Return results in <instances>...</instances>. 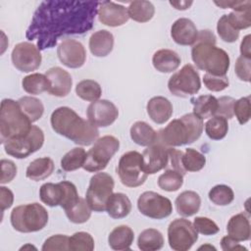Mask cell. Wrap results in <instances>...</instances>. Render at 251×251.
Here are the masks:
<instances>
[{
	"label": "cell",
	"instance_id": "25",
	"mask_svg": "<svg viewBox=\"0 0 251 251\" xmlns=\"http://www.w3.org/2000/svg\"><path fill=\"white\" fill-rule=\"evenodd\" d=\"M226 231L229 236L237 241H247L251 236L249 218L245 213H238L232 216L227 225Z\"/></svg>",
	"mask_w": 251,
	"mask_h": 251
},
{
	"label": "cell",
	"instance_id": "36",
	"mask_svg": "<svg viewBox=\"0 0 251 251\" xmlns=\"http://www.w3.org/2000/svg\"><path fill=\"white\" fill-rule=\"evenodd\" d=\"M18 103L31 123L38 121L44 113V106L42 102L35 97L24 96L18 100Z\"/></svg>",
	"mask_w": 251,
	"mask_h": 251
},
{
	"label": "cell",
	"instance_id": "53",
	"mask_svg": "<svg viewBox=\"0 0 251 251\" xmlns=\"http://www.w3.org/2000/svg\"><path fill=\"white\" fill-rule=\"evenodd\" d=\"M0 165H1L0 182L2 184L11 182L17 176V171H18L17 166L15 165V163L13 161L6 160V159H2L0 161Z\"/></svg>",
	"mask_w": 251,
	"mask_h": 251
},
{
	"label": "cell",
	"instance_id": "7",
	"mask_svg": "<svg viewBox=\"0 0 251 251\" xmlns=\"http://www.w3.org/2000/svg\"><path fill=\"white\" fill-rule=\"evenodd\" d=\"M120 148V141L113 135H104L98 138L86 152L82 168L89 173L103 171Z\"/></svg>",
	"mask_w": 251,
	"mask_h": 251
},
{
	"label": "cell",
	"instance_id": "12",
	"mask_svg": "<svg viewBox=\"0 0 251 251\" xmlns=\"http://www.w3.org/2000/svg\"><path fill=\"white\" fill-rule=\"evenodd\" d=\"M198 240L193 224L183 218L174 220L168 226V241L175 251H187Z\"/></svg>",
	"mask_w": 251,
	"mask_h": 251
},
{
	"label": "cell",
	"instance_id": "34",
	"mask_svg": "<svg viewBox=\"0 0 251 251\" xmlns=\"http://www.w3.org/2000/svg\"><path fill=\"white\" fill-rule=\"evenodd\" d=\"M22 86L26 93L37 95L49 90L50 81L45 75L34 73L23 78Z\"/></svg>",
	"mask_w": 251,
	"mask_h": 251
},
{
	"label": "cell",
	"instance_id": "28",
	"mask_svg": "<svg viewBox=\"0 0 251 251\" xmlns=\"http://www.w3.org/2000/svg\"><path fill=\"white\" fill-rule=\"evenodd\" d=\"M54 169H55V165L51 158L49 157L37 158L32 162H30V164L27 166L25 171V176L27 178L31 180L39 181L49 177L54 172Z\"/></svg>",
	"mask_w": 251,
	"mask_h": 251
},
{
	"label": "cell",
	"instance_id": "42",
	"mask_svg": "<svg viewBox=\"0 0 251 251\" xmlns=\"http://www.w3.org/2000/svg\"><path fill=\"white\" fill-rule=\"evenodd\" d=\"M209 199L218 206L229 205L234 199L233 190L226 184H218L209 191Z\"/></svg>",
	"mask_w": 251,
	"mask_h": 251
},
{
	"label": "cell",
	"instance_id": "1",
	"mask_svg": "<svg viewBox=\"0 0 251 251\" xmlns=\"http://www.w3.org/2000/svg\"><path fill=\"white\" fill-rule=\"evenodd\" d=\"M99 1H42L35 10L25 36L39 50L54 47L66 35L84 34L94 25Z\"/></svg>",
	"mask_w": 251,
	"mask_h": 251
},
{
	"label": "cell",
	"instance_id": "21",
	"mask_svg": "<svg viewBox=\"0 0 251 251\" xmlns=\"http://www.w3.org/2000/svg\"><path fill=\"white\" fill-rule=\"evenodd\" d=\"M149 118L158 125H163L170 120L173 115V105L169 99L163 96L152 97L146 105Z\"/></svg>",
	"mask_w": 251,
	"mask_h": 251
},
{
	"label": "cell",
	"instance_id": "15",
	"mask_svg": "<svg viewBox=\"0 0 251 251\" xmlns=\"http://www.w3.org/2000/svg\"><path fill=\"white\" fill-rule=\"evenodd\" d=\"M88 121L96 127H106L115 123L119 117L116 105L106 99L91 102L86 110Z\"/></svg>",
	"mask_w": 251,
	"mask_h": 251
},
{
	"label": "cell",
	"instance_id": "57",
	"mask_svg": "<svg viewBox=\"0 0 251 251\" xmlns=\"http://www.w3.org/2000/svg\"><path fill=\"white\" fill-rule=\"evenodd\" d=\"M221 247L224 251H236V250H244L247 251V248L243 245L239 244V241L235 240L229 235H226L221 240Z\"/></svg>",
	"mask_w": 251,
	"mask_h": 251
},
{
	"label": "cell",
	"instance_id": "45",
	"mask_svg": "<svg viewBox=\"0 0 251 251\" xmlns=\"http://www.w3.org/2000/svg\"><path fill=\"white\" fill-rule=\"evenodd\" d=\"M217 32L220 38L227 43L235 42L239 37V31L234 29L227 21L226 15H223L217 24Z\"/></svg>",
	"mask_w": 251,
	"mask_h": 251
},
{
	"label": "cell",
	"instance_id": "47",
	"mask_svg": "<svg viewBox=\"0 0 251 251\" xmlns=\"http://www.w3.org/2000/svg\"><path fill=\"white\" fill-rule=\"evenodd\" d=\"M193 226L198 233L203 235H214L220 230L218 225L207 217H196L193 221Z\"/></svg>",
	"mask_w": 251,
	"mask_h": 251
},
{
	"label": "cell",
	"instance_id": "38",
	"mask_svg": "<svg viewBox=\"0 0 251 251\" xmlns=\"http://www.w3.org/2000/svg\"><path fill=\"white\" fill-rule=\"evenodd\" d=\"M228 131L227 120L221 116H213L205 124V132L213 140H221Z\"/></svg>",
	"mask_w": 251,
	"mask_h": 251
},
{
	"label": "cell",
	"instance_id": "55",
	"mask_svg": "<svg viewBox=\"0 0 251 251\" xmlns=\"http://www.w3.org/2000/svg\"><path fill=\"white\" fill-rule=\"evenodd\" d=\"M217 6L226 9L230 8L233 11H243L246 9L251 8V1L246 0V1H215L214 2Z\"/></svg>",
	"mask_w": 251,
	"mask_h": 251
},
{
	"label": "cell",
	"instance_id": "23",
	"mask_svg": "<svg viewBox=\"0 0 251 251\" xmlns=\"http://www.w3.org/2000/svg\"><path fill=\"white\" fill-rule=\"evenodd\" d=\"M181 63L178 54L171 49L157 50L152 57V64L155 70L160 73L168 74L176 71Z\"/></svg>",
	"mask_w": 251,
	"mask_h": 251
},
{
	"label": "cell",
	"instance_id": "59",
	"mask_svg": "<svg viewBox=\"0 0 251 251\" xmlns=\"http://www.w3.org/2000/svg\"><path fill=\"white\" fill-rule=\"evenodd\" d=\"M170 4L173 7H175V9L183 11V10H187L193 4V2L192 1H170Z\"/></svg>",
	"mask_w": 251,
	"mask_h": 251
},
{
	"label": "cell",
	"instance_id": "8",
	"mask_svg": "<svg viewBox=\"0 0 251 251\" xmlns=\"http://www.w3.org/2000/svg\"><path fill=\"white\" fill-rule=\"evenodd\" d=\"M117 173L121 182L132 188L142 185L148 176L142 169V155L137 151H128L122 155Z\"/></svg>",
	"mask_w": 251,
	"mask_h": 251
},
{
	"label": "cell",
	"instance_id": "17",
	"mask_svg": "<svg viewBox=\"0 0 251 251\" xmlns=\"http://www.w3.org/2000/svg\"><path fill=\"white\" fill-rule=\"evenodd\" d=\"M141 155L142 169L147 175H154L169 164V147L160 142L148 146Z\"/></svg>",
	"mask_w": 251,
	"mask_h": 251
},
{
	"label": "cell",
	"instance_id": "43",
	"mask_svg": "<svg viewBox=\"0 0 251 251\" xmlns=\"http://www.w3.org/2000/svg\"><path fill=\"white\" fill-rule=\"evenodd\" d=\"M94 249V239L92 235L85 231H77L69 238V250L72 251H92Z\"/></svg>",
	"mask_w": 251,
	"mask_h": 251
},
{
	"label": "cell",
	"instance_id": "31",
	"mask_svg": "<svg viewBox=\"0 0 251 251\" xmlns=\"http://www.w3.org/2000/svg\"><path fill=\"white\" fill-rule=\"evenodd\" d=\"M193 104V114L200 119H208L216 116L218 109V99L213 95H200L191 99Z\"/></svg>",
	"mask_w": 251,
	"mask_h": 251
},
{
	"label": "cell",
	"instance_id": "24",
	"mask_svg": "<svg viewBox=\"0 0 251 251\" xmlns=\"http://www.w3.org/2000/svg\"><path fill=\"white\" fill-rule=\"evenodd\" d=\"M175 204L178 215L182 217H191L198 213L201 206V198L197 192L185 190L177 195Z\"/></svg>",
	"mask_w": 251,
	"mask_h": 251
},
{
	"label": "cell",
	"instance_id": "16",
	"mask_svg": "<svg viewBox=\"0 0 251 251\" xmlns=\"http://www.w3.org/2000/svg\"><path fill=\"white\" fill-rule=\"evenodd\" d=\"M57 55L60 62L70 69L82 67L86 60L84 46L79 41L71 38H66L59 43Z\"/></svg>",
	"mask_w": 251,
	"mask_h": 251
},
{
	"label": "cell",
	"instance_id": "60",
	"mask_svg": "<svg viewBox=\"0 0 251 251\" xmlns=\"http://www.w3.org/2000/svg\"><path fill=\"white\" fill-rule=\"evenodd\" d=\"M206 248H209V249H214V250H216V248L215 247H213V246H211V245H203V246H201V247H199L198 249L199 250H201V249H206Z\"/></svg>",
	"mask_w": 251,
	"mask_h": 251
},
{
	"label": "cell",
	"instance_id": "39",
	"mask_svg": "<svg viewBox=\"0 0 251 251\" xmlns=\"http://www.w3.org/2000/svg\"><path fill=\"white\" fill-rule=\"evenodd\" d=\"M182 184L183 175L173 169H167L158 178V186L168 192L178 190Z\"/></svg>",
	"mask_w": 251,
	"mask_h": 251
},
{
	"label": "cell",
	"instance_id": "56",
	"mask_svg": "<svg viewBox=\"0 0 251 251\" xmlns=\"http://www.w3.org/2000/svg\"><path fill=\"white\" fill-rule=\"evenodd\" d=\"M14 202V194L11 189L1 186L0 187V206L1 212L3 213L6 209H9Z\"/></svg>",
	"mask_w": 251,
	"mask_h": 251
},
{
	"label": "cell",
	"instance_id": "41",
	"mask_svg": "<svg viewBox=\"0 0 251 251\" xmlns=\"http://www.w3.org/2000/svg\"><path fill=\"white\" fill-rule=\"evenodd\" d=\"M91 211L86 200L80 197L79 200L72 208L65 211V213L70 222L74 224H84L91 217Z\"/></svg>",
	"mask_w": 251,
	"mask_h": 251
},
{
	"label": "cell",
	"instance_id": "29",
	"mask_svg": "<svg viewBox=\"0 0 251 251\" xmlns=\"http://www.w3.org/2000/svg\"><path fill=\"white\" fill-rule=\"evenodd\" d=\"M106 211L113 219L126 218L131 211V202L124 193H113L107 202Z\"/></svg>",
	"mask_w": 251,
	"mask_h": 251
},
{
	"label": "cell",
	"instance_id": "52",
	"mask_svg": "<svg viewBox=\"0 0 251 251\" xmlns=\"http://www.w3.org/2000/svg\"><path fill=\"white\" fill-rule=\"evenodd\" d=\"M235 99L230 96H222L218 99V109L216 116L224 117L226 120L233 118V106Z\"/></svg>",
	"mask_w": 251,
	"mask_h": 251
},
{
	"label": "cell",
	"instance_id": "22",
	"mask_svg": "<svg viewBox=\"0 0 251 251\" xmlns=\"http://www.w3.org/2000/svg\"><path fill=\"white\" fill-rule=\"evenodd\" d=\"M88 46L93 56L106 57L113 50L114 36L110 31L106 29L97 30L91 34Z\"/></svg>",
	"mask_w": 251,
	"mask_h": 251
},
{
	"label": "cell",
	"instance_id": "46",
	"mask_svg": "<svg viewBox=\"0 0 251 251\" xmlns=\"http://www.w3.org/2000/svg\"><path fill=\"white\" fill-rule=\"evenodd\" d=\"M233 115L236 117L240 125H245L249 122L251 118L250 96H245L235 100L233 106Z\"/></svg>",
	"mask_w": 251,
	"mask_h": 251
},
{
	"label": "cell",
	"instance_id": "44",
	"mask_svg": "<svg viewBox=\"0 0 251 251\" xmlns=\"http://www.w3.org/2000/svg\"><path fill=\"white\" fill-rule=\"evenodd\" d=\"M230 25L236 29H245L251 25V8L243 11H232L226 15Z\"/></svg>",
	"mask_w": 251,
	"mask_h": 251
},
{
	"label": "cell",
	"instance_id": "10",
	"mask_svg": "<svg viewBox=\"0 0 251 251\" xmlns=\"http://www.w3.org/2000/svg\"><path fill=\"white\" fill-rule=\"evenodd\" d=\"M168 88L176 97L187 98L196 94L201 88V80L194 66L186 64L175 73L168 81Z\"/></svg>",
	"mask_w": 251,
	"mask_h": 251
},
{
	"label": "cell",
	"instance_id": "14",
	"mask_svg": "<svg viewBox=\"0 0 251 251\" xmlns=\"http://www.w3.org/2000/svg\"><path fill=\"white\" fill-rule=\"evenodd\" d=\"M11 59L14 67L22 73L37 70L42 61L40 50L28 41L18 43L12 51Z\"/></svg>",
	"mask_w": 251,
	"mask_h": 251
},
{
	"label": "cell",
	"instance_id": "51",
	"mask_svg": "<svg viewBox=\"0 0 251 251\" xmlns=\"http://www.w3.org/2000/svg\"><path fill=\"white\" fill-rule=\"evenodd\" d=\"M234 72L240 80L249 82L251 76V59L239 56L235 62Z\"/></svg>",
	"mask_w": 251,
	"mask_h": 251
},
{
	"label": "cell",
	"instance_id": "40",
	"mask_svg": "<svg viewBox=\"0 0 251 251\" xmlns=\"http://www.w3.org/2000/svg\"><path fill=\"white\" fill-rule=\"evenodd\" d=\"M182 167L185 172H199L206 165V157L194 148H187L182 153Z\"/></svg>",
	"mask_w": 251,
	"mask_h": 251
},
{
	"label": "cell",
	"instance_id": "61",
	"mask_svg": "<svg viewBox=\"0 0 251 251\" xmlns=\"http://www.w3.org/2000/svg\"><path fill=\"white\" fill-rule=\"evenodd\" d=\"M26 248H33V249H36L34 246H32V245H29V244H27V245H25V246H23L22 248H21V250H23V249H26Z\"/></svg>",
	"mask_w": 251,
	"mask_h": 251
},
{
	"label": "cell",
	"instance_id": "11",
	"mask_svg": "<svg viewBox=\"0 0 251 251\" xmlns=\"http://www.w3.org/2000/svg\"><path fill=\"white\" fill-rule=\"evenodd\" d=\"M43 143V130L36 126H32L26 135L6 141L3 143V146L8 155L17 159H24L38 151Z\"/></svg>",
	"mask_w": 251,
	"mask_h": 251
},
{
	"label": "cell",
	"instance_id": "9",
	"mask_svg": "<svg viewBox=\"0 0 251 251\" xmlns=\"http://www.w3.org/2000/svg\"><path fill=\"white\" fill-rule=\"evenodd\" d=\"M114 185V178L107 173H97L91 176L85 200L92 211H106V205L113 194Z\"/></svg>",
	"mask_w": 251,
	"mask_h": 251
},
{
	"label": "cell",
	"instance_id": "58",
	"mask_svg": "<svg viewBox=\"0 0 251 251\" xmlns=\"http://www.w3.org/2000/svg\"><path fill=\"white\" fill-rule=\"evenodd\" d=\"M250 39L251 35L247 34L243 37L241 43H240V56L250 58L251 59V48H250Z\"/></svg>",
	"mask_w": 251,
	"mask_h": 251
},
{
	"label": "cell",
	"instance_id": "30",
	"mask_svg": "<svg viewBox=\"0 0 251 251\" xmlns=\"http://www.w3.org/2000/svg\"><path fill=\"white\" fill-rule=\"evenodd\" d=\"M65 189L62 181L58 183L46 182L39 188V197L41 202L50 207L60 206L63 202Z\"/></svg>",
	"mask_w": 251,
	"mask_h": 251
},
{
	"label": "cell",
	"instance_id": "20",
	"mask_svg": "<svg viewBox=\"0 0 251 251\" xmlns=\"http://www.w3.org/2000/svg\"><path fill=\"white\" fill-rule=\"evenodd\" d=\"M45 75L50 81L48 92L51 95L65 97L71 92L73 78L71 75L64 69L60 67H53L45 73Z\"/></svg>",
	"mask_w": 251,
	"mask_h": 251
},
{
	"label": "cell",
	"instance_id": "33",
	"mask_svg": "<svg viewBox=\"0 0 251 251\" xmlns=\"http://www.w3.org/2000/svg\"><path fill=\"white\" fill-rule=\"evenodd\" d=\"M129 19L138 22H149L155 14V7L150 1H132L127 7Z\"/></svg>",
	"mask_w": 251,
	"mask_h": 251
},
{
	"label": "cell",
	"instance_id": "13",
	"mask_svg": "<svg viewBox=\"0 0 251 251\" xmlns=\"http://www.w3.org/2000/svg\"><path fill=\"white\" fill-rule=\"evenodd\" d=\"M137 208L142 215L154 220L165 219L173 212L171 200L154 191H145L140 194L137 199Z\"/></svg>",
	"mask_w": 251,
	"mask_h": 251
},
{
	"label": "cell",
	"instance_id": "26",
	"mask_svg": "<svg viewBox=\"0 0 251 251\" xmlns=\"http://www.w3.org/2000/svg\"><path fill=\"white\" fill-rule=\"evenodd\" d=\"M134 239L133 230L126 225L116 226L108 236L109 246L114 250H128Z\"/></svg>",
	"mask_w": 251,
	"mask_h": 251
},
{
	"label": "cell",
	"instance_id": "6",
	"mask_svg": "<svg viewBox=\"0 0 251 251\" xmlns=\"http://www.w3.org/2000/svg\"><path fill=\"white\" fill-rule=\"evenodd\" d=\"M48 212L39 203H29L15 207L10 216L11 225L19 232H36L48 223Z\"/></svg>",
	"mask_w": 251,
	"mask_h": 251
},
{
	"label": "cell",
	"instance_id": "50",
	"mask_svg": "<svg viewBox=\"0 0 251 251\" xmlns=\"http://www.w3.org/2000/svg\"><path fill=\"white\" fill-rule=\"evenodd\" d=\"M62 183L64 185L65 195L60 207H62L65 211H67L68 209L72 208L79 200L80 197L77 193L75 185L73 182L68 180H62Z\"/></svg>",
	"mask_w": 251,
	"mask_h": 251
},
{
	"label": "cell",
	"instance_id": "48",
	"mask_svg": "<svg viewBox=\"0 0 251 251\" xmlns=\"http://www.w3.org/2000/svg\"><path fill=\"white\" fill-rule=\"evenodd\" d=\"M69 236L66 234H55L47 238L42 247V251H54V250H69Z\"/></svg>",
	"mask_w": 251,
	"mask_h": 251
},
{
	"label": "cell",
	"instance_id": "35",
	"mask_svg": "<svg viewBox=\"0 0 251 251\" xmlns=\"http://www.w3.org/2000/svg\"><path fill=\"white\" fill-rule=\"evenodd\" d=\"M75 93L82 100L94 102L101 97L102 88L100 84L93 79H83L76 84Z\"/></svg>",
	"mask_w": 251,
	"mask_h": 251
},
{
	"label": "cell",
	"instance_id": "32",
	"mask_svg": "<svg viewBox=\"0 0 251 251\" xmlns=\"http://www.w3.org/2000/svg\"><path fill=\"white\" fill-rule=\"evenodd\" d=\"M137 246L141 251H156L164 246L163 234L155 228H146L140 232Z\"/></svg>",
	"mask_w": 251,
	"mask_h": 251
},
{
	"label": "cell",
	"instance_id": "49",
	"mask_svg": "<svg viewBox=\"0 0 251 251\" xmlns=\"http://www.w3.org/2000/svg\"><path fill=\"white\" fill-rule=\"evenodd\" d=\"M203 82L207 87V89L214 92L223 91L229 84L228 77L226 75H213L210 74L204 75Z\"/></svg>",
	"mask_w": 251,
	"mask_h": 251
},
{
	"label": "cell",
	"instance_id": "2",
	"mask_svg": "<svg viewBox=\"0 0 251 251\" xmlns=\"http://www.w3.org/2000/svg\"><path fill=\"white\" fill-rule=\"evenodd\" d=\"M50 123L53 130L81 146L94 143L99 136L98 128L88 120L82 119L70 107H59L51 114Z\"/></svg>",
	"mask_w": 251,
	"mask_h": 251
},
{
	"label": "cell",
	"instance_id": "54",
	"mask_svg": "<svg viewBox=\"0 0 251 251\" xmlns=\"http://www.w3.org/2000/svg\"><path fill=\"white\" fill-rule=\"evenodd\" d=\"M182 153H183L182 151L176 150L174 147H169V164H168V166L170 165L169 169L176 170L184 176L186 174V172L183 169L182 163H181Z\"/></svg>",
	"mask_w": 251,
	"mask_h": 251
},
{
	"label": "cell",
	"instance_id": "5",
	"mask_svg": "<svg viewBox=\"0 0 251 251\" xmlns=\"http://www.w3.org/2000/svg\"><path fill=\"white\" fill-rule=\"evenodd\" d=\"M32 123L21 109L18 101L3 99L0 109V141L23 137L31 129Z\"/></svg>",
	"mask_w": 251,
	"mask_h": 251
},
{
	"label": "cell",
	"instance_id": "3",
	"mask_svg": "<svg viewBox=\"0 0 251 251\" xmlns=\"http://www.w3.org/2000/svg\"><path fill=\"white\" fill-rule=\"evenodd\" d=\"M204 128L203 120L193 113L173 120L167 126L159 130L157 142L167 147H178L191 144L201 136Z\"/></svg>",
	"mask_w": 251,
	"mask_h": 251
},
{
	"label": "cell",
	"instance_id": "27",
	"mask_svg": "<svg viewBox=\"0 0 251 251\" xmlns=\"http://www.w3.org/2000/svg\"><path fill=\"white\" fill-rule=\"evenodd\" d=\"M130 138L140 146H150L157 142V131L147 123L142 121L135 122L129 130Z\"/></svg>",
	"mask_w": 251,
	"mask_h": 251
},
{
	"label": "cell",
	"instance_id": "4",
	"mask_svg": "<svg viewBox=\"0 0 251 251\" xmlns=\"http://www.w3.org/2000/svg\"><path fill=\"white\" fill-rule=\"evenodd\" d=\"M191 59L199 70L213 75H226L230 66L228 54L209 41L197 40L192 45Z\"/></svg>",
	"mask_w": 251,
	"mask_h": 251
},
{
	"label": "cell",
	"instance_id": "19",
	"mask_svg": "<svg viewBox=\"0 0 251 251\" xmlns=\"http://www.w3.org/2000/svg\"><path fill=\"white\" fill-rule=\"evenodd\" d=\"M198 29L194 23L187 18L177 19L171 27V36L173 40L183 46L193 45L197 41Z\"/></svg>",
	"mask_w": 251,
	"mask_h": 251
},
{
	"label": "cell",
	"instance_id": "18",
	"mask_svg": "<svg viewBox=\"0 0 251 251\" xmlns=\"http://www.w3.org/2000/svg\"><path fill=\"white\" fill-rule=\"evenodd\" d=\"M97 16L100 23L112 27L121 26L129 19L127 8L112 1L100 2Z\"/></svg>",
	"mask_w": 251,
	"mask_h": 251
},
{
	"label": "cell",
	"instance_id": "37",
	"mask_svg": "<svg viewBox=\"0 0 251 251\" xmlns=\"http://www.w3.org/2000/svg\"><path fill=\"white\" fill-rule=\"evenodd\" d=\"M86 152L82 147H75L67 152L61 160V168L65 172H73L82 168Z\"/></svg>",
	"mask_w": 251,
	"mask_h": 251
}]
</instances>
